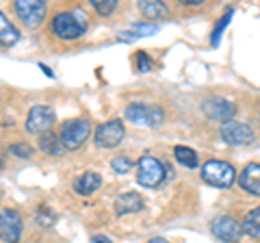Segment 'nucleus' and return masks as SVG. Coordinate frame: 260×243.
<instances>
[{
    "label": "nucleus",
    "mask_w": 260,
    "mask_h": 243,
    "mask_svg": "<svg viewBox=\"0 0 260 243\" xmlns=\"http://www.w3.org/2000/svg\"><path fill=\"white\" fill-rule=\"evenodd\" d=\"M158 33V26L156 24H148V22H139V24H133L128 31H121L117 35L119 42H135V39H141V37H150V35H156Z\"/></svg>",
    "instance_id": "nucleus-15"
},
{
    "label": "nucleus",
    "mask_w": 260,
    "mask_h": 243,
    "mask_svg": "<svg viewBox=\"0 0 260 243\" xmlns=\"http://www.w3.org/2000/svg\"><path fill=\"white\" fill-rule=\"evenodd\" d=\"M258 122H260V117H258Z\"/></svg>",
    "instance_id": "nucleus-33"
},
{
    "label": "nucleus",
    "mask_w": 260,
    "mask_h": 243,
    "mask_svg": "<svg viewBox=\"0 0 260 243\" xmlns=\"http://www.w3.org/2000/svg\"><path fill=\"white\" fill-rule=\"evenodd\" d=\"M15 13L28 28H35L46 18V3H42V0H18Z\"/></svg>",
    "instance_id": "nucleus-8"
},
{
    "label": "nucleus",
    "mask_w": 260,
    "mask_h": 243,
    "mask_svg": "<svg viewBox=\"0 0 260 243\" xmlns=\"http://www.w3.org/2000/svg\"><path fill=\"white\" fill-rule=\"evenodd\" d=\"M89 135H91V124L87 119H68L61 126V141L65 150H78Z\"/></svg>",
    "instance_id": "nucleus-4"
},
{
    "label": "nucleus",
    "mask_w": 260,
    "mask_h": 243,
    "mask_svg": "<svg viewBox=\"0 0 260 243\" xmlns=\"http://www.w3.org/2000/svg\"><path fill=\"white\" fill-rule=\"evenodd\" d=\"M232 13H234V9H232V7H228V9H225V13L221 15V18H219L217 26L213 28V39H210V44H213V46H219V42H221V33L225 31V26H228V24H230Z\"/></svg>",
    "instance_id": "nucleus-22"
},
{
    "label": "nucleus",
    "mask_w": 260,
    "mask_h": 243,
    "mask_svg": "<svg viewBox=\"0 0 260 243\" xmlns=\"http://www.w3.org/2000/svg\"><path fill=\"white\" fill-rule=\"evenodd\" d=\"M139 11L145 15L148 20H160L167 15V7L158 3V0H141L139 3Z\"/></svg>",
    "instance_id": "nucleus-19"
},
{
    "label": "nucleus",
    "mask_w": 260,
    "mask_h": 243,
    "mask_svg": "<svg viewBox=\"0 0 260 243\" xmlns=\"http://www.w3.org/2000/svg\"><path fill=\"white\" fill-rule=\"evenodd\" d=\"M202 111H204V115L213 122H230L234 117V113H237V107H234V102L221 98V96H208L202 102Z\"/></svg>",
    "instance_id": "nucleus-6"
},
{
    "label": "nucleus",
    "mask_w": 260,
    "mask_h": 243,
    "mask_svg": "<svg viewBox=\"0 0 260 243\" xmlns=\"http://www.w3.org/2000/svg\"><path fill=\"white\" fill-rule=\"evenodd\" d=\"M135 61H137V72H139V74H148V72L152 70V59H150L148 52L139 50L135 54Z\"/></svg>",
    "instance_id": "nucleus-25"
},
{
    "label": "nucleus",
    "mask_w": 260,
    "mask_h": 243,
    "mask_svg": "<svg viewBox=\"0 0 260 243\" xmlns=\"http://www.w3.org/2000/svg\"><path fill=\"white\" fill-rule=\"evenodd\" d=\"M145 202L137 191H126V193H119L115 198V213L121 215H128V213H139L143 210Z\"/></svg>",
    "instance_id": "nucleus-13"
},
{
    "label": "nucleus",
    "mask_w": 260,
    "mask_h": 243,
    "mask_svg": "<svg viewBox=\"0 0 260 243\" xmlns=\"http://www.w3.org/2000/svg\"><path fill=\"white\" fill-rule=\"evenodd\" d=\"M54 109L48 107V104H35L30 111H28V117H26V131L32 135H46L50 133V128L54 124Z\"/></svg>",
    "instance_id": "nucleus-5"
},
{
    "label": "nucleus",
    "mask_w": 260,
    "mask_h": 243,
    "mask_svg": "<svg viewBox=\"0 0 260 243\" xmlns=\"http://www.w3.org/2000/svg\"><path fill=\"white\" fill-rule=\"evenodd\" d=\"M54 220H56V217H54V213H50V208H39V210H37V224L44 226V228L52 226Z\"/></svg>",
    "instance_id": "nucleus-27"
},
{
    "label": "nucleus",
    "mask_w": 260,
    "mask_h": 243,
    "mask_svg": "<svg viewBox=\"0 0 260 243\" xmlns=\"http://www.w3.org/2000/svg\"><path fill=\"white\" fill-rule=\"evenodd\" d=\"M219 135H221V139L230 145H249L256 139L251 126L243 124V122H237V119H230V122H225V124H221Z\"/></svg>",
    "instance_id": "nucleus-7"
},
{
    "label": "nucleus",
    "mask_w": 260,
    "mask_h": 243,
    "mask_svg": "<svg viewBox=\"0 0 260 243\" xmlns=\"http://www.w3.org/2000/svg\"><path fill=\"white\" fill-rule=\"evenodd\" d=\"M5 167V150H0V169Z\"/></svg>",
    "instance_id": "nucleus-32"
},
{
    "label": "nucleus",
    "mask_w": 260,
    "mask_h": 243,
    "mask_svg": "<svg viewBox=\"0 0 260 243\" xmlns=\"http://www.w3.org/2000/svg\"><path fill=\"white\" fill-rule=\"evenodd\" d=\"M39 150L46 152V155H52V157H59L61 152L65 150V145L61 141V137L59 135H54V133H46L39 137Z\"/></svg>",
    "instance_id": "nucleus-17"
},
{
    "label": "nucleus",
    "mask_w": 260,
    "mask_h": 243,
    "mask_svg": "<svg viewBox=\"0 0 260 243\" xmlns=\"http://www.w3.org/2000/svg\"><path fill=\"white\" fill-rule=\"evenodd\" d=\"M126 119H130V124H137V126H150V128H156L162 124L165 119V113H162L160 107L156 104H130L126 109Z\"/></svg>",
    "instance_id": "nucleus-3"
},
{
    "label": "nucleus",
    "mask_w": 260,
    "mask_h": 243,
    "mask_svg": "<svg viewBox=\"0 0 260 243\" xmlns=\"http://www.w3.org/2000/svg\"><path fill=\"white\" fill-rule=\"evenodd\" d=\"M9 152L15 157H20V159H30L32 157V148L28 143H13L9 148Z\"/></svg>",
    "instance_id": "nucleus-26"
},
{
    "label": "nucleus",
    "mask_w": 260,
    "mask_h": 243,
    "mask_svg": "<svg viewBox=\"0 0 260 243\" xmlns=\"http://www.w3.org/2000/svg\"><path fill=\"white\" fill-rule=\"evenodd\" d=\"M39 70H42V72H46V76H50V78L54 76V74H52V72H50V68H46V66H44V63H39Z\"/></svg>",
    "instance_id": "nucleus-30"
},
{
    "label": "nucleus",
    "mask_w": 260,
    "mask_h": 243,
    "mask_svg": "<svg viewBox=\"0 0 260 243\" xmlns=\"http://www.w3.org/2000/svg\"><path fill=\"white\" fill-rule=\"evenodd\" d=\"M102 185V176L98 172H85L83 176L74 180V191L78 196H91L98 191V187Z\"/></svg>",
    "instance_id": "nucleus-16"
},
{
    "label": "nucleus",
    "mask_w": 260,
    "mask_h": 243,
    "mask_svg": "<svg viewBox=\"0 0 260 243\" xmlns=\"http://www.w3.org/2000/svg\"><path fill=\"white\" fill-rule=\"evenodd\" d=\"M165 172L167 167L160 163L158 159H154L150 155H143L137 163V183L143 185V187H158V185L165 180Z\"/></svg>",
    "instance_id": "nucleus-2"
},
{
    "label": "nucleus",
    "mask_w": 260,
    "mask_h": 243,
    "mask_svg": "<svg viewBox=\"0 0 260 243\" xmlns=\"http://www.w3.org/2000/svg\"><path fill=\"white\" fill-rule=\"evenodd\" d=\"M124 135H126L124 124H121L119 119H111V122H104V124L98 126L95 143L100 145V148H115V145L121 143Z\"/></svg>",
    "instance_id": "nucleus-9"
},
{
    "label": "nucleus",
    "mask_w": 260,
    "mask_h": 243,
    "mask_svg": "<svg viewBox=\"0 0 260 243\" xmlns=\"http://www.w3.org/2000/svg\"><path fill=\"white\" fill-rule=\"evenodd\" d=\"M213 234L223 241V243H237L243 234V228H241V222H237L234 217H217L213 220Z\"/></svg>",
    "instance_id": "nucleus-12"
},
{
    "label": "nucleus",
    "mask_w": 260,
    "mask_h": 243,
    "mask_svg": "<svg viewBox=\"0 0 260 243\" xmlns=\"http://www.w3.org/2000/svg\"><path fill=\"white\" fill-rule=\"evenodd\" d=\"M133 161H130L128 157H124V155H119V157H115L111 161V167H113V172H117V174H128L130 169H133Z\"/></svg>",
    "instance_id": "nucleus-23"
},
{
    "label": "nucleus",
    "mask_w": 260,
    "mask_h": 243,
    "mask_svg": "<svg viewBox=\"0 0 260 243\" xmlns=\"http://www.w3.org/2000/svg\"><path fill=\"white\" fill-rule=\"evenodd\" d=\"M52 33L61 39H78L83 37L85 31L78 26L76 18L72 15V11H63V13H56L54 20H52Z\"/></svg>",
    "instance_id": "nucleus-10"
},
{
    "label": "nucleus",
    "mask_w": 260,
    "mask_h": 243,
    "mask_svg": "<svg viewBox=\"0 0 260 243\" xmlns=\"http://www.w3.org/2000/svg\"><path fill=\"white\" fill-rule=\"evenodd\" d=\"M93 243H113L109 237H102V234H98V237H93Z\"/></svg>",
    "instance_id": "nucleus-29"
},
{
    "label": "nucleus",
    "mask_w": 260,
    "mask_h": 243,
    "mask_svg": "<svg viewBox=\"0 0 260 243\" xmlns=\"http://www.w3.org/2000/svg\"><path fill=\"white\" fill-rule=\"evenodd\" d=\"M148 243H169V241H165L162 237H154V239H150Z\"/></svg>",
    "instance_id": "nucleus-31"
},
{
    "label": "nucleus",
    "mask_w": 260,
    "mask_h": 243,
    "mask_svg": "<svg viewBox=\"0 0 260 243\" xmlns=\"http://www.w3.org/2000/svg\"><path fill=\"white\" fill-rule=\"evenodd\" d=\"M91 7L100 15H111L113 11L117 9V3L115 0H91Z\"/></svg>",
    "instance_id": "nucleus-24"
},
{
    "label": "nucleus",
    "mask_w": 260,
    "mask_h": 243,
    "mask_svg": "<svg viewBox=\"0 0 260 243\" xmlns=\"http://www.w3.org/2000/svg\"><path fill=\"white\" fill-rule=\"evenodd\" d=\"M72 15H74V18H76L78 26L83 28V31H87V24H89V18H87V13H85V11H83V9H80V7H78V9H74V11H72Z\"/></svg>",
    "instance_id": "nucleus-28"
},
{
    "label": "nucleus",
    "mask_w": 260,
    "mask_h": 243,
    "mask_svg": "<svg viewBox=\"0 0 260 243\" xmlns=\"http://www.w3.org/2000/svg\"><path fill=\"white\" fill-rule=\"evenodd\" d=\"M0 234L5 241L18 243L22 237V217L18 210L13 208H3L0 210Z\"/></svg>",
    "instance_id": "nucleus-11"
},
{
    "label": "nucleus",
    "mask_w": 260,
    "mask_h": 243,
    "mask_svg": "<svg viewBox=\"0 0 260 243\" xmlns=\"http://www.w3.org/2000/svg\"><path fill=\"white\" fill-rule=\"evenodd\" d=\"M174 157H176L178 163L184 165V167H191V169H193V167H198V165H200L195 150L186 148V145H176V148H174Z\"/></svg>",
    "instance_id": "nucleus-21"
},
{
    "label": "nucleus",
    "mask_w": 260,
    "mask_h": 243,
    "mask_svg": "<svg viewBox=\"0 0 260 243\" xmlns=\"http://www.w3.org/2000/svg\"><path fill=\"white\" fill-rule=\"evenodd\" d=\"M241 228L245 234H249V237L260 239V208L249 210V213L245 215V220L241 222Z\"/></svg>",
    "instance_id": "nucleus-20"
},
{
    "label": "nucleus",
    "mask_w": 260,
    "mask_h": 243,
    "mask_svg": "<svg viewBox=\"0 0 260 243\" xmlns=\"http://www.w3.org/2000/svg\"><path fill=\"white\" fill-rule=\"evenodd\" d=\"M202 178L213 187L225 189L232 187L234 180H237V169L230 163H225V161H206L202 165Z\"/></svg>",
    "instance_id": "nucleus-1"
},
{
    "label": "nucleus",
    "mask_w": 260,
    "mask_h": 243,
    "mask_svg": "<svg viewBox=\"0 0 260 243\" xmlns=\"http://www.w3.org/2000/svg\"><path fill=\"white\" fill-rule=\"evenodd\" d=\"M20 42V33L13 24L5 18V13L0 11V46H13Z\"/></svg>",
    "instance_id": "nucleus-18"
},
{
    "label": "nucleus",
    "mask_w": 260,
    "mask_h": 243,
    "mask_svg": "<svg viewBox=\"0 0 260 243\" xmlns=\"http://www.w3.org/2000/svg\"><path fill=\"white\" fill-rule=\"evenodd\" d=\"M239 185L249 196L260 198V163H249L243 167V172L239 176Z\"/></svg>",
    "instance_id": "nucleus-14"
}]
</instances>
